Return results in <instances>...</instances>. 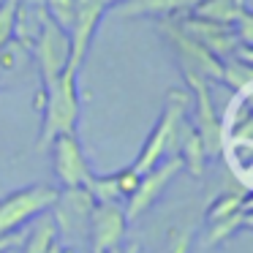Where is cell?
<instances>
[{"label":"cell","mask_w":253,"mask_h":253,"mask_svg":"<svg viewBox=\"0 0 253 253\" xmlns=\"http://www.w3.org/2000/svg\"><path fill=\"white\" fill-rule=\"evenodd\" d=\"M95 202L87 193V188H63L52 204V220L57 229V240L63 245H74L77 240L87 237L90 229V212Z\"/></svg>","instance_id":"cell-5"},{"label":"cell","mask_w":253,"mask_h":253,"mask_svg":"<svg viewBox=\"0 0 253 253\" xmlns=\"http://www.w3.org/2000/svg\"><path fill=\"white\" fill-rule=\"evenodd\" d=\"M106 3H109V8H112V6H117V3H123V0H106Z\"/></svg>","instance_id":"cell-28"},{"label":"cell","mask_w":253,"mask_h":253,"mask_svg":"<svg viewBox=\"0 0 253 253\" xmlns=\"http://www.w3.org/2000/svg\"><path fill=\"white\" fill-rule=\"evenodd\" d=\"M57 188L52 185H28L11 191L0 199V237L19 231L28 220L39 218L41 212H49L57 199Z\"/></svg>","instance_id":"cell-4"},{"label":"cell","mask_w":253,"mask_h":253,"mask_svg":"<svg viewBox=\"0 0 253 253\" xmlns=\"http://www.w3.org/2000/svg\"><path fill=\"white\" fill-rule=\"evenodd\" d=\"M126 229H128V218H126V207L120 202L95 204L93 212H90V229H87L90 253H117L123 240H126Z\"/></svg>","instance_id":"cell-10"},{"label":"cell","mask_w":253,"mask_h":253,"mask_svg":"<svg viewBox=\"0 0 253 253\" xmlns=\"http://www.w3.org/2000/svg\"><path fill=\"white\" fill-rule=\"evenodd\" d=\"M19 3H28V6H44L46 0H19Z\"/></svg>","instance_id":"cell-27"},{"label":"cell","mask_w":253,"mask_h":253,"mask_svg":"<svg viewBox=\"0 0 253 253\" xmlns=\"http://www.w3.org/2000/svg\"><path fill=\"white\" fill-rule=\"evenodd\" d=\"M185 77V84L193 93V115H191V126L196 128L199 139H202V147L207 153V161L220 155L223 150V131H220V117L212 106V98H210V82L196 74H182Z\"/></svg>","instance_id":"cell-7"},{"label":"cell","mask_w":253,"mask_h":253,"mask_svg":"<svg viewBox=\"0 0 253 253\" xmlns=\"http://www.w3.org/2000/svg\"><path fill=\"white\" fill-rule=\"evenodd\" d=\"M33 63L39 66L41 84L55 79L57 74H63L68 68V55H71V44H68V30H63L57 22H52L49 17H44L41 33L33 44Z\"/></svg>","instance_id":"cell-11"},{"label":"cell","mask_w":253,"mask_h":253,"mask_svg":"<svg viewBox=\"0 0 253 253\" xmlns=\"http://www.w3.org/2000/svg\"><path fill=\"white\" fill-rule=\"evenodd\" d=\"M245 204H248V191H242V193H223V196H218L207 207V223H210V220H218V218H226V215L237 212V210H242Z\"/></svg>","instance_id":"cell-20"},{"label":"cell","mask_w":253,"mask_h":253,"mask_svg":"<svg viewBox=\"0 0 253 253\" xmlns=\"http://www.w3.org/2000/svg\"><path fill=\"white\" fill-rule=\"evenodd\" d=\"M158 33L166 39V44L174 49L177 60L182 66V74H196V77L207 79V82H220V66L223 60L207 52L199 41H193L185 30L177 25L174 17L158 19Z\"/></svg>","instance_id":"cell-3"},{"label":"cell","mask_w":253,"mask_h":253,"mask_svg":"<svg viewBox=\"0 0 253 253\" xmlns=\"http://www.w3.org/2000/svg\"><path fill=\"white\" fill-rule=\"evenodd\" d=\"M120 253H142V248H139V245H136V242H128V245H126V248H123V251H120Z\"/></svg>","instance_id":"cell-26"},{"label":"cell","mask_w":253,"mask_h":253,"mask_svg":"<svg viewBox=\"0 0 253 253\" xmlns=\"http://www.w3.org/2000/svg\"><path fill=\"white\" fill-rule=\"evenodd\" d=\"M109 11L106 0H77L74 8V22L68 28V44H71V55H68V71L79 74L84 66V57L90 52L93 36L98 30L104 14Z\"/></svg>","instance_id":"cell-8"},{"label":"cell","mask_w":253,"mask_h":253,"mask_svg":"<svg viewBox=\"0 0 253 253\" xmlns=\"http://www.w3.org/2000/svg\"><path fill=\"white\" fill-rule=\"evenodd\" d=\"M19 240H22V234H19V231H14V234H3V237H0V253H8Z\"/></svg>","instance_id":"cell-25"},{"label":"cell","mask_w":253,"mask_h":253,"mask_svg":"<svg viewBox=\"0 0 253 253\" xmlns=\"http://www.w3.org/2000/svg\"><path fill=\"white\" fill-rule=\"evenodd\" d=\"M74 8H77V0H46L44 3V11L52 22H57L63 30L71 28L74 22Z\"/></svg>","instance_id":"cell-21"},{"label":"cell","mask_w":253,"mask_h":253,"mask_svg":"<svg viewBox=\"0 0 253 253\" xmlns=\"http://www.w3.org/2000/svg\"><path fill=\"white\" fill-rule=\"evenodd\" d=\"M74 71H63L55 79L41 84L39 93V106H41V136L39 147L46 150L52 139L60 133H74L79 123V112H82V101H79V87Z\"/></svg>","instance_id":"cell-1"},{"label":"cell","mask_w":253,"mask_h":253,"mask_svg":"<svg viewBox=\"0 0 253 253\" xmlns=\"http://www.w3.org/2000/svg\"><path fill=\"white\" fill-rule=\"evenodd\" d=\"M174 155H180L182 169H188V174H193L196 180L204 177V166H207V153L202 147L196 128L191 126L188 115L182 117L180 128H177V144H174Z\"/></svg>","instance_id":"cell-14"},{"label":"cell","mask_w":253,"mask_h":253,"mask_svg":"<svg viewBox=\"0 0 253 253\" xmlns=\"http://www.w3.org/2000/svg\"><path fill=\"white\" fill-rule=\"evenodd\" d=\"M180 171H182L180 155H166V158H161L153 169L144 171V174L139 177L133 193L126 199V218H128V223H131V220H139L150 207H155V202L164 196V191L174 182V177L180 174Z\"/></svg>","instance_id":"cell-6"},{"label":"cell","mask_w":253,"mask_h":253,"mask_svg":"<svg viewBox=\"0 0 253 253\" xmlns=\"http://www.w3.org/2000/svg\"><path fill=\"white\" fill-rule=\"evenodd\" d=\"M188 106H191V101H188L185 90L177 87V90H171V93L166 95V104H164V109H161V117L155 120L147 142L142 144V153H139L136 161L131 164V169L136 171V174H144L147 169H153V166L158 164L161 158H166V155H174L177 128H180L182 117L188 115Z\"/></svg>","instance_id":"cell-2"},{"label":"cell","mask_w":253,"mask_h":253,"mask_svg":"<svg viewBox=\"0 0 253 253\" xmlns=\"http://www.w3.org/2000/svg\"><path fill=\"white\" fill-rule=\"evenodd\" d=\"M87 193L93 196L95 204H104V202H123V191H120V182H117V171L115 174H93L87 182H84Z\"/></svg>","instance_id":"cell-18"},{"label":"cell","mask_w":253,"mask_h":253,"mask_svg":"<svg viewBox=\"0 0 253 253\" xmlns=\"http://www.w3.org/2000/svg\"><path fill=\"white\" fill-rule=\"evenodd\" d=\"M251 220H253V218H251V202H248L242 210L226 215V218L210 220V226H207V231L202 234V242H199V245H202V251H210V248L223 245V242L231 240L237 231L248 229V226H251Z\"/></svg>","instance_id":"cell-15"},{"label":"cell","mask_w":253,"mask_h":253,"mask_svg":"<svg viewBox=\"0 0 253 253\" xmlns=\"http://www.w3.org/2000/svg\"><path fill=\"white\" fill-rule=\"evenodd\" d=\"M55 240H57L55 220H52L49 212H41L39 218H36V229L30 231L28 240H25V251L22 253H46Z\"/></svg>","instance_id":"cell-17"},{"label":"cell","mask_w":253,"mask_h":253,"mask_svg":"<svg viewBox=\"0 0 253 253\" xmlns=\"http://www.w3.org/2000/svg\"><path fill=\"white\" fill-rule=\"evenodd\" d=\"M199 0H123L117 3L115 14L126 19H139V17H155V19H166V17H177V14H188L193 11Z\"/></svg>","instance_id":"cell-13"},{"label":"cell","mask_w":253,"mask_h":253,"mask_svg":"<svg viewBox=\"0 0 253 253\" xmlns=\"http://www.w3.org/2000/svg\"><path fill=\"white\" fill-rule=\"evenodd\" d=\"M191 242H193L191 229H171L164 253H191Z\"/></svg>","instance_id":"cell-23"},{"label":"cell","mask_w":253,"mask_h":253,"mask_svg":"<svg viewBox=\"0 0 253 253\" xmlns=\"http://www.w3.org/2000/svg\"><path fill=\"white\" fill-rule=\"evenodd\" d=\"M220 82H226L234 93L251 87V82H253L251 63H242V60H237V57H226L223 66H220Z\"/></svg>","instance_id":"cell-19"},{"label":"cell","mask_w":253,"mask_h":253,"mask_svg":"<svg viewBox=\"0 0 253 253\" xmlns=\"http://www.w3.org/2000/svg\"><path fill=\"white\" fill-rule=\"evenodd\" d=\"M177 25L191 36L193 41L204 46L207 52H212L218 60H226V57L234 55V49L240 46V39H237L234 28L229 25H218V22H210V19H202L196 14H177Z\"/></svg>","instance_id":"cell-12"},{"label":"cell","mask_w":253,"mask_h":253,"mask_svg":"<svg viewBox=\"0 0 253 253\" xmlns=\"http://www.w3.org/2000/svg\"><path fill=\"white\" fill-rule=\"evenodd\" d=\"M46 150L52 153V171L63 188H84V182L93 177V169L84 158L82 142L77 139V133H60L52 139Z\"/></svg>","instance_id":"cell-9"},{"label":"cell","mask_w":253,"mask_h":253,"mask_svg":"<svg viewBox=\"0 0 253 253\" xmlns=\"http://www.w3.org/2000/svg\"><path fill=\"white\" fill-rule=\"evenodd\" d=\"M139 177H142V174H136L131 166H128V169H123V171H117V182H120V191H123V196H126V199L133 193V188H136Z\"/></svg>","instance_id":"cell-24"},{"label":"cell","mask_w":253,"mask_h":253,"mask_svg":"<svg viewBox=\"0 0 253 253\" xmlns=\"http://www.w3.org/2000/svg\"><path fill=\"white\" fill-rule=\"evenodd\" d=\"M19 0H0V46L14 39V19H17Z\"/></svg>","instance_id":"cell-22"},{"label":"cell","mask_w":253,"mask_h":253,"mask_svg":"<svg viewBox=\"0 0 253 253\" xmlns=\"http://www.w3.org/2000/svg\"><path fill=\"white\" fill-rule=\"evenodd\" d=\"M191 14H196L202 19H210V22L234 28L237 19L242 14H248V3L245 0H199Z\"/></svg>","instance_id":"cell-16"}]
</instances>
